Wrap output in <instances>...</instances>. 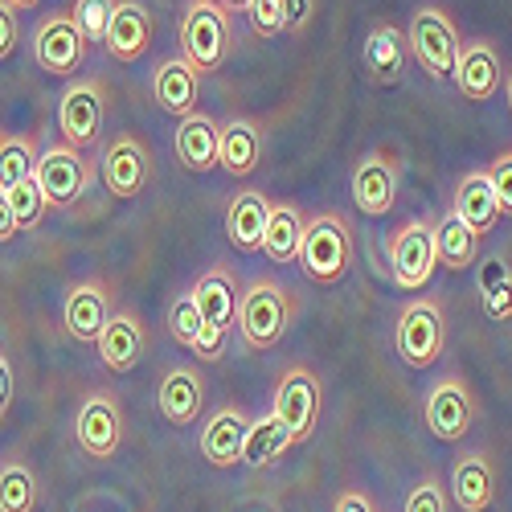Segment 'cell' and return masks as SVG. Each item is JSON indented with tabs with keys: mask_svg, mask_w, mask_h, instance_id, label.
<instances>
[{
	"mask_svg": "<svg viewBox=\"0 0 512 512\" xmlns=\"http://www.w3.org/2000/svg\"><path fill=\"white\" fill-rule=\"evenodd\" d=\"M295 320V300L291 291L275 279H254L246 291H242V304H238V332L246 340V349L254 353H267L275 349L279 340L287 336Z\"/></svg>",
	"mask_w": 512,
	"mask_h": 512,
	"instance_id": "6da1fadb",
	"label": "cell"
},
{
	"mask_svg": "<svg viewBox=\"0 0 512 512\" xmlns=\"http://www.w3.org/2000/svg\"><path fill=\"white\" fill-rule=\"evenodd\" d=\"M300 267L312 283L336 287L340 279H349L353 267V234L340 213H316L304 226V246H300Z\"/></svg>",
	"mask_w": 512,
	"mask_h": 512,
	"instance_id": "7a4b0ae2",
	"label": "cell"
},
{
	"mask_svg": "<svg viewBox=\"0 0 512 512\" xmlns=\"http://www.w3.org/2000/svg\"><path fill=\"white\" fill-rule=\"evenodd\" d=\"M197 308H201V336H197V345L189 353H197L201 361H218L222 349H226V332L230 324H238V304H242V291H238V279L226 271V267H209L197 287Z\"/></svg>",
	"mask_w": 512,
	"mask_h": 512,
	"instance_id": "3957f363",
	"label": "cell"
},
{
	"mask_svg": "<svg viewBox=\"0 0 512 512\" xmlns=\"http://www.w3.org/2000/svg\"><path fill=\"white\" fill-rule=\"evenodd\" d=\"M181 50L201 74L218 70L230 54V9L218 0H193L181 17Z\"/></svg>",
	"mask_w": 512,
	"mask_h": 512,
	"instance_id": "277c9868",
	"label": "cell"
},
{
	"mask_svg": "<svg viewBox=\"0 0 512 512\" xmlns=\"http://www.w3.org/2000/svg\"><path fill=\"white\" fill-rule=\"evenodd\" d=\"M394 345L398 357L410 369H431L443 353H447V324H443V308L435 300H414L402 308L398 328H394Z\"/></svg>",
	"mask_w": 512,
	"mask_h": 512,
	"instance_id": "5b68a950",
	"label": "cell"
},
{
	"mask_svg": "<svg viewBox=\"0 0 512 512\" xmlns=\"http://www.w3.org/2000/svg\"><path fill=\"white\" fill-rule=\"evenodd\" d=\"M406 37H410V54H414V62L431 74L435 82H447V78H455V62H459V33H455V25H451V17L447 13H439V9H418L414 13V21H410V29H406Z\"/></svg>",
	"mask_w": 512,
	"mask_h": 512,
	"instance_id": "8992f818",
	"label": "cell"
},
{
	"mask_svg": "<svg viewBox=\"0 0 512 512\" xmlns=\"http://www.w3.org/2000/svg\"><path fill=\"white\" fill-rule=\"evenodd\" d=\"M37 185H41V193H46V201L54 205V209H70L82 193H87V185L95 181V168H91V160L82 156V148H74V144H50L46 152L37 156Z\"/></svg>",
	"mask_w": 512,
	"mask_h": 512,
	"instance_id": "52a82bcc",
	"label": "cell"
},
{
	"mask_svg": "<svg viewBox=\"0 0 512 512\" xmlns=\"http://www.w3.org/2000/svg\"><path fill=\"white\" fill-rule=\"evenodd\" d=\"M476 394L463 377H439L431 394H426L422 418H426V431H431L439 443H459L467 431L476 426Z\"/></svg>",
	"mask_w": 512,
	"mask_h": 512,
	"instance_id": "ba28073f",
	"label": "cell"
},
{
	"mask_svg": "<svg viewBox=\"0 0 512 512\" xmlns=\"http://www.w3.org/2000/svg\"><path fill=\"white\" fill-rule=\"evenodd\" d=\"M103 115H107V87L99 78H78L58 103V132L74 148H91L103 132Z\"/></svg>",
	"mask_w": 512,
	"mask_h": 512,
	"instance_id": "9c48e42d",
	"label": "cell"
},
{
	"mask_svg": "<svg viewBox=\"0 0 512 512\" xmlns=\"http://www.w3.org/2000/svg\"><path fill=\"white\" fill-rule=\"evenodd\" d=\"M439 267V254H435V222H406L402 230H394L390 238V271L394 283L406 291H422L431 283Z\"/></svg>",
	"mask_w": 512,
	"mask_h": 512,
	"instance_id": "30bf717a",
	"label": "cell"
},
{
	"mask_svg": "<svg viewBox=\"0 0 512 512\" xmlns=\"http://www.w3.org/2000/svg\"><path fill=\"white\" fill-rule=\"evenodd\" d=\"M271 414L287 426L295 443L312 439L316 418H320V381H316V373L304 369V365L287 369L283 381L275 386V406H271Z\"/></svg>",
	"mask_w": 512,
	"mask_h": 512,
	"instance_id": "8fae6325",
	"label": "cell"
},
{
	"mask_svg": "<svg viewBox=\"0 0 512 512\" xmlns=\"http://www.w3.org/2000/svg\"><path fill=\"white\" fill-rule=\"evenodd\" d=\"M99 177H103V185H107L111 197L136 201V197L152 185V156H148V148H144L136 136H115V140L103 148Z\"/></svg>",
	"mask_w": 512,
	"mask_h": 512,
	"instance_id": "7c38bea8",
	"label": "cell"
},
{
	"mask_svg": "<svg viewBox=\"0 0 512 512\" xmlns=\"http://www.w3.org/2000/svg\"><path fill=\"white\" fill-rule=\"evenodd\" d=\"M82 54H87V37L78 33L70 13H54V17H46L37 25V33H33V58H37V66L46 74H58V78L74 74L82 66Z\"/></svg>",
	"mask_w": 512,
	"mask_h": 512,
	"instance_id": "4fadbf2b",
	"label": "cell"
},
{
	"mask_svg": "<svg viewBox=\"0 0 512 512\" xmlns=\"http://www.w3.org/2000/svg\"><path fill=\"white\" fill-rule=\"evenodd\" d=\"M74 439L91 459H111L123 443V410L111 394H91L78 406L74 418Z\"/></svg>",
	"mask_w": 512,
	"mask_h": 512,
	"instance_id": "5bb4252c",
	"label": "cell"
},
{
	"mask_svg": "<svg viewBox=\"0 0 512 512\" xmlns=\"http://www.w3.org/2000/svg\"><path fill=\"white\" fill-rule=\"evenodd\" d=\"M349 193H353V205L365 213V218H386L398 201V164L390 156H365L357 168H353V181H349Z\"/></svg>",
	"mask_w": 512,
	"mask_h": 512,
	"instance_id": "9a60e30c",
	"label": "cell"
},
{
	"mask_svg": "<svg viewBox=\"0 0 512 512\" xmlns=\"http://www.w3.org/2000/svg\"><path fill=\"white\" fill-rule=\"evenodd\" d=\"M144 320L132 312V308H115L95 340V349H99V361L111 369V373H132L144 357Z\"/></svg>",
	"mask_w": 512,
	"mask_h": 512,
	"instance_id": "2e32d148",
	"label": "cell"
},
{
	"mask_svg": "<svg viewBox=\"0 0 512 512\" xmlns=\"http://www.w3.org/2000/svg\"><path fill=\"white\" fill-rule=\"evenodd\" d=\"M111 312H115V308H111V291H107L99 279H87V283L70 287L66 308H62V328H66L74 340H82V345H95Z\"/></svg>",
	"mask_w": 512,
	"mask_h": 512,
	"instance_id": "e0dca14e",
	"label": "cell"
},
{
	"mask_svg": "<svg viewBox=\"0 0 512 512\" xmlns=\"http://www.w3.org/2000/svg\"><path fill=\"white\" fill-rule=\"evenodd\" d=\"M451 500L459 512H488L496 500V467L484 451H463L451 467Z\"/></svg>",
	"mask_w": 512,
	"mask_h": 512,
	"instance_id": "ac0fdd59",
	"label": "cell"
},
{
	"mask_svg": "<svg viewBox=\"0 0 512 512\" xmlns=\"http://www.w3.org/2000/svg\"><path fill=\"white\" fill-rule=\"evenodd\" d=\"M500 54L492 41H472V46L459 50V62H455V87L463 99L472 103H488L496 91H500Z\"/></svg>",
	"mask_w": 512,
	"mask_h": 512,
	"instance_id": "d6986e66",
	"label": "cell"
},
{
	"mask_svg": "<svg viewBox=\"0 0 512 512\" xmlns=\"http://www.w3.org/2000/svg\"><path fill=\"white\" fill-rule=\"evenodd\" d=\"M152 95L160 103V111L168 115H193L197 111V95H201V70L189 62V58H168L156 66L152 74Z\"/></svg>",
	"mask_w": 512,
	"mask_h": 512,
	"instance_id": "ffe728a7",
	"label": "cell"
},
{
	"mask_svg": "<svg viewBox=\"0 0 512 512\" xmlns=\"http://www.w3.org/2000/svg\"><path fill=\"white\" fill-rule=\"evenodd\" d=\"M250 431V418L238 406H222L213 410L201 426V455L213 467H238L242 463V443Z\"/></svg>",
	"mask_w": 512,
	"mask_h": 512,
	"instance_id": "44dd1931",
	"label": "cell"
},
{
	"mask_svg": "<svg viewBox=\"0 0 512 512\" xmlns=\"http://www.w3.org/2000/svg\"><path fill=\"white\" fill-rule=\"evenodd\" d=\"M156 402H160V414L173 426H193L201 418V406H205V377L193 365L168 369L160 381Z\"/></svg>",
	"mask_w": 512,
	"mask_h": 512,
	"instance_id": "7402d4cb",
	"label": "cell"
},
{
	"mask_svg": "<svg viewBox=\"0 0 512 512\" xmlns=\"http://www.w3.org/2000/svg\"><path fill=\"white\" fill-rule=\"evenodd\" d=\"M103 46L115 62H140L148 50H152V17L144 5H132V0H123L111 17V29L103 37Z\"/></svg>",
	"mask_w": 512,
	"mask_h": 512,
	"instance_id": "603a6c76",
	"label": "cell"
},
{
	"mask_svg": "<svg viewBox=\"0 0 512 512\" xmlns=\"http://www.w3.org/2000/svg\"><path fill=\"white\" fill-rule=\"evenodd\" d=\"M267 222H271V201L263 193H238L226 209V238L238 254H254L263 250V234H267Z\"/></svg>",
	"mask_w": 512,
	"mask_h": 512,
	"instance_id": "cb8c5ba5",
	"label": "cell"
},
{
	"mask_svg": "<svg viewBox=\"0 0 512 512\" xmlns=\"http://www.w3.org/2000/svg\"><path fill=\"white\" fill-rule=\"evenodd\" d=\"M365 66H369V78L381 82V87H394V82L406 74V62H410V37L398 33L394 25H377L369 37H365Z\"/></svg>",
	"mask_w": 512,
	"mask_h": 512,
	"instance_id": "d4e9b609",
	"label": "cell"
},
{
	"mask_svg": "<svg viewBox=\"0 0 512 512\" xmlns=\"http://www.w3.org/2000/svg\"><path fill=\"white\" fill-rule=\"evenodd\" d=\"M218 140H222V127L213 123L209 115H185L177 127V160L189 168V173H209L218 168Z\"/></svg>",
	"mask_w": 512,
	"mask_h": 512,
	"instance_id": "484cf974",
	"label": "cell"
},
{
	"mask_svg": "<svg viewBox=\"0 0 512 512\" xmlns=\"http://www.w3.org/2000/svg\"><path fill=\"white\" fill-rule=\"evenodd\" d=\"M263 164V132L250 119H230L218 140V168L230 177H250Z\"/></svg>",
	"mask_w": 512,
	"mask_h": 512,
	"instance_id": "4316f807",
	"label": "cell"
},
{
	"mask_svg": "<svg viewBox=\"0 0 512 512\" xmlns=\"http://www.w3.org/2000/svg\"><path fill=\"white\" fill-rule=\"evenodd\" d=\"M459 218L472 226L480 238L496 226V218H500V201H496V189H492V181H488V173L480 168V173H467L459 185H455V205H451Z\"/></svg>",
	"mask_w": 512,
	"mask_h": 512,
	"instance_id": "83f0119b",
	"label": "cell"
},
{
	"mask_svg": "<svg viewBox=\"0 0 512 512\" xmlns=\"http://www.w3.org/2000/svg\"><path fill=\"white\" fill-rule=\"evenodd\" d=\"M435 254L447 271H467L480 259V234L455 209H447L443 218H435Z\"/></svg>",
	"mask_w": 512,
	"mask_h": 512,
	"instance_id": "f1b7e54d",
	"label": "cell"
},
{
	"mask_svg": "<svg viewBox=\"0 0 512 512\" xmlns=\"http://www.w3.org/2000/svg\"><path fill=\"white\" fill-rule=\"evenodd\" d=\"M304 213L291 201L271 205V222L263 234V254L271 263H300V246H304Z\"/></svg>",
	"mask_w": 512,
	"mask_h": 512,
	"instance_id": "f546056e",
	"label": "cell"
},
{
	"mask_svg": "<svg viewBox=\"0 0 512 512\" xmlns=\"http://www.w3.org/2000/svg\"><path fill=\"white\" fill-rule=\"evenodd\" d=\"M291 431L275 418H259V422H250V431H246V443H242V463L246 467H271L275 459H283V451L291 447Z\"/></svg>",
	"mask_w": 512,
	"mask_h": 512,
	"instance_id": "4dcf8cb0",
	"label": "cell"
},
{
	"mask_svg": "<svg viewBox=\"0 0 512 512\" xmlns=\"http://www.w3.org/2000/svg\"><path fill=\"white\" fill-rule=\"evenodd\" d=\"M37 508V476L29 463L9 459L0 463V512H33Z\"/></svg>",
	"mask_w": 512,
	"mask_h": 512,
	"instance_id": "1f68e13d",
	"label": "cell"
},
{
	"mask_svg": "<svg viewBox=\"0 0 512 512\" xmlns=\"http://www.w3.org/2000/svg\"><path fill=\"white\" fill-rule=\"evenodd\" d=\"M37 148L29 136H5L0 140V193H13L21 181L37 173Z\"/></svg>",
	"mask_w": 512,
	"mask_h": 512,
	"instance_id": "d6a6232c",
	"label": "cell"
},
{
	"mask_svg": "<svg viewBox=\"0 0 512 512\" xmlns=\"http://www.w3.org/2000/svg\"><path fill=\"white\" fill-rule=\"evenodd\" d=\"M480 300H484V316L488 320H512V271L500 259L484 263Z\"/></svg>",
	"mask_w": 512,
	"mask_h": 512,
	"instance_id": "836d02e7",
	"label": "cell"
},
{
	"mask_svg": "<svg viewBox=\"0 0 512 512\" xmlns=\"http://www.w3.org/2000/svg\"><path fill=\"white\" fill-rule=\"evenodd\" d=\"M115 9H119V0H74L70 17H74L78 33L87 37V41H103V37H107V29H111Z\"/></svg>",
	"mask_w": 512,
	"mask_h": 512,
	"instance_id": "e575fe53",
	"label": "cell"
},
{
	"mask_svg": "<svg viewBox=\"0 0 512 512\" xmlns=\"http://www.w3.org/2000/svg\"><path fill=\"white\" fill-rule=\"evenodd\" d=\"M201 328H205V320H201V308H197V295L193 291L177 295L173 308H168V332H173V340H177V345H185V349H193Z\"/></svg>",
	"mask_w": 512,
	"mask_h": 512,
	"instance_id": "d590c367",
	"label": "cell"
},
{
	"mask_svg": "<svg viewBox=\"0 0 512 512\" xmlns=\"http://www.w3.org/2000/svg\"><path fill=\"white\" fill-rule=\"evenodd\" d=\"M9 201H13V213H17V226H21V230H33V226L41 222V213L50 209V201H46V193H41L37 177L21 181V185L9 193Z\"/></svg>",
	"mask_w": 512,
	"mask_h": 512,
	"instance_id": "8d00e7d4",
	"label": "cell"
},
{
	"mask_svg": "<svg viewBox=\"0 0 512 512\" xmlns=\"http://www.w3.org/2000/svg\"><path fill=\"white\" fill-rule=\"evenodd\" d=\"M402 512H447V488H443V480L439 476H426L422 484H414Z\"/></svg>",
	"mask_w": 512,
	"mask_h": 512,
	"instance_id": "74e56055",
	"label": "cell"
},
{
	"mask_svg": "<svg viewBox=\"0 0 512 512\" xmlns=\"http://www.w3.org/2000/svg\"><path fill=\"white\" fill-rule=\"evenodd\" d=\"M488 181H492V189H496V201H500V213H508L512 218V152H500L488 168Z\"/></svg>",
	"mask_w": 512,
	"mask_h": 512,
	"instance_id": "f35d334b",
	"label": "cell"
},
{
	"mask_svg": "<svg viewBox=\"0 0 512 512\" xmlns=\"http://www.w3.org/2000/svg\"><path fill=\"white\" fill-rule=\"evenodd\" d=\"M250 25L259 37H275L283 29V0H250Z\"/></svg>",
	"mask_w": 512,
	"mask_h": 512,
	"instance_id": "ab89813d",
	"label": "cell"
},
{
	"mask_svg": "<svg viewBox=\"0 0 512 512\" xmlns=\"http://www.w3.org/2000/svg\"><path fill=\"white\" fill-rule=\"evenodd\" d=\"M17 37H21L17 9L9 5V0H0V62H5V58L17 50Z\"/></svg>",
	"mask_w": 512,
	"mask_h": 512,
	"instance_id": "60d3db41",
	"label": "cell"
},
{
	"mask_svg": "<svg viewBox=\"0 0 512 512\" xmlns=\"http://www.w3.org/2000/svg\"><path fill=\"white\" fill-rule=\"evenodd\" d=\"M312 21V0H283V33H300Z\"/></svg>",
	"mask_w": 512,
	"mask_h": 512,
	"instance_id": "b9f144b4",
	"label": "cell"
},
{
	"mask_svg": "<svg viewBox=\"0 0 512 512\" xmlns=\"http://www.w3.org/2000/svg\"><path fill=\"white\" fill-rule=\"evenodd\" d=\"M17 213H13V201H9V193H0V242H13L17 238Z\"/></svg>",
	"mask_w": 512,
	"mask_h": 512,
	"instance_id": "7bdbcfd3",
	"label": "cell"
},
{
	"mask_svg": "<svg viewBox=\"0 0 512 512\" xmlns=\"http://www.w3.org/2000/svg\"><path fill=\"white\" fill-rule=\"evenodd\" d=\"M9 406H13V365L0 353V418L9 414Z\"/></svg>",
	"mask_w": 512,
	"mask_h": 512,
	"instance_id": "ee69618b",
	"label": "cell"
},
{
	"mask_svg": "<svg viewBox=\"0 0 512 512\" xmlns=\"http://www.w3.org/2000/svg\"><path fill=\"white\" fill-rule=\"evenodd\" d=\"M332 512H377V508H373V500L365 492H340Z\"/></svg>",
	"mask_w": 512,
	"mask_h": 512,
	"instance_id": "f6af8a7d",
	"label": "cell"
},
{
	"mask_svg": "<svg viewBox=\"0 0 512 512\" xmlns=\"http://www.w3.org/2000/svg\"><path fill=\"white\" fill-rule=\"evenodd\" d=\"M230 13H250V0H222Z\"/></svg>",
	"mask_w": 512,
	"mask_h": 512,
	"instance_id": "bcb514c9",
	"label": "cell"
},
{
	"mask_svg": "<svg viewBox=\"0 0 512 512\" xmlns=\"http://www.w3.org/2000/svg\"><path fill=\"white\" fill-rule=\"evenodd\" d=\"M9 5H13L17 13H25V9H37V5H41V0H9Z\"/></svg>",
	"mask_w": 512,
	"mask_h": 512,
	"instance_id": "7dc6e473",
	"label": "cell"
},
{
	"mask_svg": "<svg viewBox=\"0 0 512 512\" xmlns=\"http://www.w3.org/2000/svg\"><path fill=\"white\" fill-rule=\"evenodd\" d=\"M504 99H508V111H512V74H508V82H504Z\"/></svg>",
	"mask_w": 512,
	"mask_h": 512,
	"instance_id": "c3c4849f",
	"label": "cell"
}]
</instances>
